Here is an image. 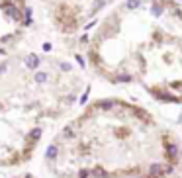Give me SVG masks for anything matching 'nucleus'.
I'll return each instance as SVG.
<instances>
[{"label":"nucleus","mask_w":182,"mask_h":178,"mask_svg":"<svg viewBox=\"0 0 182 178\" xmlns=\"http://www.w3.org/2000/svg\"><path fill=\"white\" fill-rule=\"evenodd\" d=\"M73 135L55 145L51 168L63 178H172L182 164L178 139L137 106H117L104 129Z\"/></svg>","instance_id":"nucleus-1"},{"label":"nucleus","mask_w":182,"mask_h":178,"mask_svg":"<svg viewBox=\"0 0 182 178\" xmlns=\"http://www.w3.org/2000/svg\"><path fill=\"white\" fill-rule=\"evenodd\" d=\"M2 6H4V12H6V16H8V18L16 20V22H20V20H22V12H20V8L14 4V2L4 0V2H2Z\"/></svg>","instance_id":"nucleus-2"},{"label":"nucleus","mask_w":182,"mask_h":178,"mask_svg":"<svg viewBox=\"0 0 182 178\" xmlns=\"http://www.w3.org/2000/svg\"><path fill=\"white\" fill-rule=\"evenodd\" d=\"M26 65H28L29 69H37V67H39V57H37V55H28Z\"/></svg>","instance_id":"nucleus-3"},{"label":"nucleus","mask_w":182,"mask_h":178,"mask_svg":"<svg viewBox=\"0 0 182 178\" xmlns=\"http://www.w3.org/2000/svg\"><path fill=\"white\" fill-rule=\"evenodd\" d=\"M33 80L37 82V84H43L47 80V73H43V70H39V73H35V76H33Z\"/></svg>","instance_id":"nucleus-4"},{"label":"nucleus","mask_w":182,"mask_h":178,"mask_svg":"<svg viewBox=\"0 0 182 178\" xmlns=\"http://www.w3.org/2000/svg\"><path fill=\"white\" fill-rule=\"evenodd\" d=\"M23 16H26V20H23V23L26 26H32V8H23Z\"/></svg>","instance_id":"nucleus-5"},{"label":"nucleus","mask_w":182,"mask_h":178,"mask_svg":"<svg viewBox=\"0 0 182 178\" xmlns=\"http://www.w3.org/2000/svg\"><path fill=\"white\" fill-rule=\"evenodd\" d=\"M76 63H79L80 67H84V59H82V57H80V55H76Z\"/></svg>","instance_id":"nucleus-6"},{"label":"nucleus","mask_w":182,"mask_h":178,"mask_svg":"<svg viewBox=\"0 0 182 178\" xmlns=\"http://www.w3.org/2000/svg\"><path fill=\"white\" fill-rule=\"evenodd\" d=\"M61 69H63V70H70V65H67V63H61Z\"/></svg>","instance_id":"nucleus-7"},{"label":"nucleus","mask_w":182,"mask_h":178,"mask_svg":"<svg viewBox=\"0 0 182 178\" xmlns=\"http://www.w3.org/2000/svg\"><path fill=\"white\" fill-rule=\"evenodd\" d=\"M43 49H45V51H51V43H43Z\"/></svg>","instance_id":"nucleus-8"},{"label":"nucleus","mask_w":182,"mask_h":178,"mask_svg":"<svg viewBox=\"0 0 182 178\" xmlns=\"http://www.w3.org/2000/svg\"><path fill=\"white\" fill-rule=\"evenodd\" d=\"M6 70V65H0V73H4Z\"/></svg>","instance_id":"nucleus-9"}]
</instances>
